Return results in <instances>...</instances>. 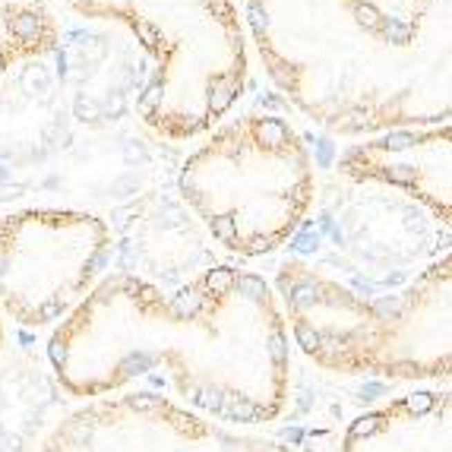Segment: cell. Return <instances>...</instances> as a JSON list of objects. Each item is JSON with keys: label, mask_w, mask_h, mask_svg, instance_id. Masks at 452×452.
<instances>
[{"label": "cell", "mask_w": 452, "mask_h": 452, "mask_svg": "<svg viewBox=\"0 0 452 452\" xmlns=\"http://www.w3.org/2000/svg\"><path fill=\"white\" fill-rule=\"evenodd\" d=\"M124 158H126V162H136V158H142V149L133 146V142H126V146H124Z\"/></svg>", "instance_id": "ffe728a7"}, {"label": "cell", "mask_w": 452, "mask_h": 452, "mask_svg": "<svg viewBox=\"0 0 452 452\" xmlns=\"http://www.w3.org/2000/svg\"><path fill=\"white\" fill-rule=\"evenodd\" d=\"M329 158H332V146H329V142H319V162L326 164Z\"/></svg>", "instance_id": "44dd1931"}, {"label": "cell", "mask_w": 452, "mask_h": 452, "mask_svg": "<svg viewBox=\"0 0 452 452\" xmlns=\"http://www.w3.org/2000/svg\"><path fill=\"white\" fill-rule=\"evenodd\" d=\"M73 111H76V117H79V120H89V124H95V120L102 117V108H98L92 98H86V95H76Z\"/></svg>", "instance_id": "7c38bea8"}, {"label": "cell", "mask_w": 452, "mask_h": 452, "mask_svg": "<svg viewBox=\"0 0 452 452\" xmlns=\"http://www.w3.org/2000/svg\"><path fill=\"white\" fill-rule=\"evenodd\" d=\"M124 108H126L124 92H111V98H108V114H111V117H120V114H124Z\"/></svg>", "instance_id": "d6986e66"}, {"label": "cell", "mask_w": 452, "mask_h": 452, "mask_svg": "<svg viewBox=\"0 0 452 452\" xmlns=\"http://www.w3.org/2000/svg\"><path fill=\"white\" fill-rule=\"evenodd\" d=\"M449 256L395 294H357L297 263L279 272L288 341L319 370L395 383H437L452 373Z\"/></svg>", "instance_id": "7a4b0ae2"}, {"label": "cell", "mask_w": 452, "mask_h": 452, "mask_svg": "<svg viewBox=\"0 0 452 452\" xmlns=\"http://www.w3.org/2000/svg\"><path fill=\"white\" fill-rule=\"evenodd\" d=\"M133 29H136V35H140L149 48H156V45H158V29H156L152 23H146V19H136Z\"/></svg>", "instance_id": "9a60e30c"}, {"label": "cell", "mask_w": 452, "mask_h": 452, "mask_svg": "<svg viewBox=\"0 0 452 452\" xmlns=\"http://www.w3.org/2000/svg\"><path fill=\"white\" fill-rule=\"evenodd\" d=\"M162 95H164L162 82H149L146 95H142V108H158V104H162Z\"/></svg>", "instance_id": "2e32d148"}, {"label": "cell", "mask_w": 452, "mask_h": 452, "mask_svg": "<svg viewBox=\"0 0 452 452\" xmlns=\"http://www.w3.org/2000/svg\"><path fill=\"white\" fill-rule=\"evenodd\" d=\"M247 13H250V23H253V29H269V16H266V10L260 7V3H250L247 7Z\"/></svg>", "instance_id": "e0dca14e"}, {"label": "cell", "mask_w": 452, "mask_h": 452, "mask_svg": "<svg viewBox=\"0 0 452 452\" xmlns=\"http://www.w3.org/2000/svg\"><path fill=\"white\" fill-rule=\"evenodd\" d=\"M35 452H291L244 427L209 421L162 393L82 402L48 430Z\"/></svg>", "instance_id": "277c9868"}, {"label": "cell", "mask_w": 452, "mask_h": 452, "mask_svg": "<svg viewBox=\"0 0 452 452\" xmlns=\"http://www.w3.org/2000/svg\"><path fill=\"white\" fill-rule=\"evenodd\" d=\"M238 95V82L228 79V82H215L212 86V95H209V111L212 114H222L225 108L231 104V98Z\"/></svg>", "instance_id": "ba28073f"}, {"label": "cell", "mask_w": 452, "mask_h": 452, "mask_svg": "<svg viewBox=\"0 0 452 452\" xmlns=\"http://www.w3.org/2000/svg\"><path fill=\"white\" fill-rule=\"evenodd\" d=\"M19 82H23L26 92H48V86H51V76H48L45 70L29 67L23 76H19Z\"/></svg>", "instance_id": "30bf717a"}, {"label": "cell", "mask_w": 452, "mask_h": 452, "mask_svg": "<svg viewBox=\"0 0 452 452\" xmlns=\"http://www.w3.org/2000/svg\"><path fill=\"white\" fill-rule=\"evenodd\" d=\"M383 26V35L389 38V41H395V45H405V41H411V26L399 23V19H386Z\"/></svg>", "instance_id": "8fae6325"}, {"label": "cell", "mask_w": 452, "mask_h": 452, "mask_svg": "<svg viewBox=\"0 0 452 452\" xmlns=\"http://www.w3.org/2000/svg\"><path fill=\"white\" fill-rule=\"evenodd\" d=\"M3 341H7V317L0 313V351H3Z\"/></svg>", "instance_id": "7402d4cb"}, {"label": "cell", "mask_w": 452, "mask_h": 452, "mask_svg": "<svg viewBox=\"0 0 452 452\" xmlns=\"http://www.w3.org/2000/svg\"><path fill=\"white\" fill-rule=\"evenodd\" d=\"M379 146L386 149V152H402V149H411L415 146V136H408V133H389L379 140Z\"/></svg>", "instance_id": "4fadbf2b"}, {"label": "cell", "mask_w": 452, "mask_h": 452, "mask_svg": "<svg viewBox=\"0 0 452 452\" xmlns=\"http://www.w3.org/2000/svg\"><path fill=\"white\" fill-rule=\"evenodd\" d=\"M256 142L266 146L269 152H282L285 142H288V126H285L282 120H275V117L260 120V126H256Z\"/></svg>", "instance_id": "52a82bcc"}, {"label": "cell", "mask_w": 452, "mask_h": 452, "mask_svg": "<svg viewBox=\"0 0 452 452\" xmlns=\"http://www.w3.org/2000/svg\"><path fill=\"white\" fill-rule=\"evenodd\" d=\"M76 3H89V0H76Z\"/></svg>", "instance_id": "603a6c76"}, {"label": "cell", "mask_w": 452, "mask_h": 452, "mask_svg": "<svg viewBox=\"0 0 452 452\" xmlns=\"http://www.w3.org/2000/svg\"><path fill=\"white\" fill-rule=\"evenodd\" d=\"M339 452H452L449 389H415L357 415Z\"/></svg>", "instance_id": "5b68a950"}, {"label": "cell", "mask_w": 452, "mask_h": 452, "mask_svg": "<svg viewBox=\"0 0 452 452\" xmlns=\"http://www.w3.org/2000/svg\"><path fill=\"white\" fill-rule=\"evenodd\" d=\"M13 32L23 38V41H35L38 32H41V23H38L35 13H19L13 19Z\"/></svg>", "instance_id": "9c48e42d"}, {"label": "cell", "mask_w": 452, "mask_h": 452, "mask_svg": "<svg viewBox=\"0 0 452 452\" xmlns=\"http://www.w3.org/2000/svg\"><path fill=\"white\" fill-rule=\"evenodd\" d=\"M108 256L95 215H13L0 225V313L23 329H54L102 282Z\"/></svg>", "instance_id": "3957f363"}, {"label": "cell", "mask_w": 452, "mask_h": 452, "mask_svg": "<svg viewBox=\"0 0 452 452\" xmlns=\"http://www.w3.org/2000/svg\"><path fill=\"white\" fill-rule=\"evenodd\" d=\"M48 361L70 399L130 393L140 379L228 427H260L285 411L291 341L272 285L256 272L212 266L174 294L114 272L60 319Z\"/></svg>", "instance_id": "6da1fadb"}, {"label": "cell", "mask_w": 452, "mask_h": 452, "mask_svg": "<svg viewBox=\"0 0 452 452\" xmlns=\"http://www.w3.org/2000/svg\"><path fill=\"white\" fill-rule=\"evenodd\" d=\"M367 124V111H361V108H355V111L348 114V120H341V130H357V126Z\"/></svg>", "instance_id": "ac0fdd59"}, {"label": "cell", "mask_w": 452, "mask_h": 452, "mask_svg": "<svg viewBox=\"0 0 452 452\" xmlns=\"http://www.w3.org/2000/svg\"><path fill=\"white\" fill-rule=\"evenodd\" d=\"M389 184L395 187H408V190L421 193L424 200H427V193H424L421 187V168H415V164H383V171H379Z\"/></svg>", "instance_id": "8992f818"}, {"label": "cell", "mask_w": 452, "mask_h": 452, "mask_svg": "<svg viewBox=\"0 0 452 452\" xmlns=\"http://www.w3.org/2000/svg\"><path fill=\"white\" fill-rule=\"evenodd\" d=\"M357 19H361L364 29H377V26L383 23V16H379V10L373 7V3H361V7H357Z\"/></svg>", "instance_id": "5bb4252c"}]
</instances>
